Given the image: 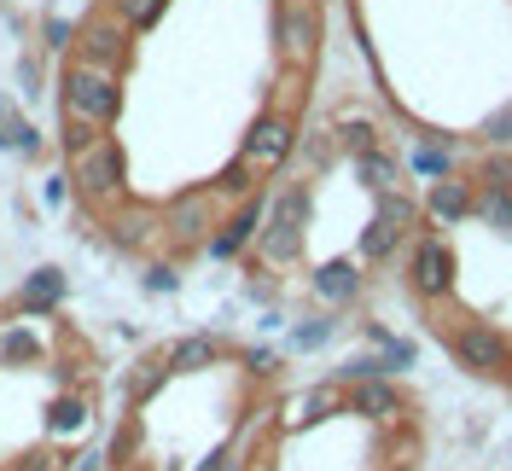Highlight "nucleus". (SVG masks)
Instances as JSON below:
<instances>
[{"instance_id": "nucleus-1", "label": "nucleus", "mask_w": 512, "mask_h": 471, "mask_svg": "<svg viewBox=\"0 0 512 471\" xmlns=\"http://www.w3.org/2000/svg\"><path fill=\"white\" fill-rule=\"evenodd\" d=\"M315 76L280 53L274 0H82L53 59V204L146 268L163 204L216 181L204 140L239 157L262 111L309 117Z\"/></svg>"}, {"instance_id": "nucleus-2", "label": "nucleus", "mask_w": 512, "mask_h": 471, "mask_svg": "<svg viewBox=\"0 0 512 471\" xmlns=\"http://www.w3.org/2000/svg\"><path fill=\"white\" fill-rule=\"evenodd\" d=\"M402 256H408V262H402V268H408V291H414L419 303L437 309V303L454 297V285H460V256H454V245L443 239V227H431V233L419 227Z\"/></svg>"}, {"instance_id": "nucleus-3", "label": "nucleus", "mask_w": 512, "mask_h": 471, "mask_svg": "<svg viewBox=\"0 0 512 471\" xmlns=\"http://www.w3.org/2000/svg\"><path fill=\"white\" fill-rule=\"evenodd\" d=\"M448 355H454L460 373L512 384V338L501 326H489V320H460V326H448Z\"/></svg>"}, {"instance_id": "nucleus-4", "label": "nucleus", "mask_w": 512, "mask_h": 471, "mask_svg": "<svg viewBox=\"0 0 512 471\" xmlns=\"http://www.w3.org/2000/svg\"><path fill=\"white\" fill-rule=\"evenodd\" d=\"M303 285H309V303L315 309H332L344 314L361 303V291H367V262L361 256H320V262H309L303 268Z\"/></svg>"}, {"instance_id": "nucleus-5", "label": "nucleus", "mask_w": 512, "mask_h": 471, "mask_svg": "<svg viewBox=\"0 0 512 471\" xmlns=\"http://www.w3.org/2000/svg\"><path fill=\"white\" fill-rule=\"evenodd\" d=\"M344 413L367 419V425H402L408 419V396L390 373L361 378V384H344Z\"/></svg>"}, {"instance_id": "nucleus-6", "label": "nucleus", "mask_w": 512, "mask_h": 471, "mask_svg": "<svg viewBox=\"0 0 512 471\" xmlns=\"http://www.w3.org/2000/svg\"><path fill=\"white\" fill-rule=\"evenodd\" d=\"M419 210L431 227H460V221L478 216V181H466L460 169L443 175V181H425V198H419Z\"/></svg>"}, {"instance_id": "nucleus-7", "label": "nucleus", "mask_w": 512, "mask_h": 471, "mask_svg": "<svg viewBox=\"0 0 512 471\" xmlns=\"http://www.w3.org/2000/svg\"><path fill=\"white\" fill-rule=\"evenodd\" d=\"M163 361H169V373H210V367H222L233 361V338L222 332H181V338H163Z\"/></svg>"}, {"instance_id": "nucleus-8", "label": "nucleus", "mask_w": 512, "mask_h": 471, "mask_svg": "<svg viewBox=\"0 0 512 471\" xmlns=\"http://www.w3.org/2000/svg\"><path fill=\"white\" fill-rule=\"evenodd\" d=\"M332 413H344V384H338V378L309 384L303 396H291L286 408H280V431H286V437H297V431H315V425H326Z\"/></svg>"}, {"instance_id": "nucleus-9", "label": "nucleus", "mask_w": 512, "mask_h": 471, "mask_svg": "<svg viewBox=\"0 0 512 471\" xmlns=\"http://www.w3.org/2000/svg\"><path fill=\"white\" fill-rule=\"evenodd\" d=\"M344 163H350L355 187L367 192V198H379V192H396L402 181H408L402 157H396V152H384V140L373 146V152H355V157H344Z\"/></svg>"}, {"instance_id": "nucleus-10", "label": "nucleus", "mask_w": 512, "mask_h": 471, "mask_svg": "<svg viewBox=\"0 0 512 471\" xmlns=\"http://www.w3.org/2000/svg\"><path fill=\"white\" fill-rule=\"evenodd\" d=\"M402 169L414 175V181H443L460 169V157H454V134H419L408 157H402Z\"/></svg>"}, {"instance_id": "nucleus-11", "label": "nucleus", "mask_w": 512, "mask_h": 471, "mask_svg": "<svg viewBox=\"0 0 512 471\" xmlns=\"http://www.w3.org/2000/svg\"><path fill=\"white\" fill-rule=\"evenodd\" d=\"M408 251V233H396L390 221L367 216V227L355 233V256L367 262V268H384V262H396V256Z\"/></svg>"}, {"instance_id": "nucleus-12", "label": "nucleus", "mask_w": 512, "mask_h": 471, "mask_svg": "<svg viewBox=\"0 0 512 471\" xmlns=\"http://www.w3.org/2000/svg\"><path fill=\"white\" fill-rule=\"evenodd\" d=\"M373 216L379 221H390V227H396V233H408V239H414L419 233V221H425V210H419V198L414 192H379V198H373Z\"/></svg>"}, {"instance_id": "nucleus-13", "label": "nucleus", "mask_w": 512, "mask_h": 471, "mask_svg": "<svg viewBox=\"0 0 512 471\" xmlns=\"http://www.w3.org/2000/svg\"><path fill=\"white\" fill-rule=\"evenodd\" d=\"M367 344L379 349V361H384V373H390V378H396V373H408V367L419 361V349L408 344V338H396L390 326H379V320H367Z\"/></svg>"}, {"instance_id": "nucleus-14", "label": "nucleus", "mask_w": 512, "mask_h": 471, "mask_svg": "<svg viewBox=\"0 0 512 471\" xmlns=\"http://www.w3.org/2000/svg\"><path fill=\"white\" fill-rule=\"evenodd\" d=\"M478 221L489 233L512 239V192L507 187H478Z\"/></svg>"}, {"instance_id": "nucleus-15", "label": "nucleus", "mask_w": 512, "mask_h": 471, "mask_svg": "<svg viewBox=\"0 0 512 471\" xmlns=\"http://www.w3.org/2000/svg\"><path fill=\"white\" fill-rule=\"evenodd\" d=\"M338 326H344V320H338L332 309H315L303 326H297V332H291V349H320V344H332V338H338Z\"/></svg>"}, {"instance_id": "nucleus-16", "label": "nucleus", "mask_w": 512, "mask_h": 471, "mask_svg": "<svg viewBox=\"0 0 512 471\" xmlns=\"http://www.w3.org/2000/svg\"><path fill=\"white\" fill-rule=\"evenodd\" d=\"M379 373H384L379 349H373V355H350V361H338V367H332L338 384H361V378H379Z\"/></svg>"}, {"instance_id": "nucleus-17", "label": "nucleus", "mask_w": 512, "mask_h": 471, "mask_svg": "<svg viewBox=\"0 0 512 471\" xmlns=\"http://www.w3.org/2000/svg\"><path fill=\"white\" fill-rule=\"evenodd\" d=\"M478 134L489 140V146H495V152H507V146H512V99L501 105V111H489V117H483Z\"/></svg>"}, {"instance_id": "nucleus-18", "label": "nucleus", "mask_w": 512, "mask_h": 471, "mask_svg": "<svg viewBox=\"0 0 512 471\" xmlns=\"http://www.w3.org/2000/svg\"><path fill=\"white\" fill-rule=\"evenodd\" d=\"M478 187H507L512 192V152H489L478 163Z\"/></svg>"}, {"instance_id": "nucleus-19", "label": "nucleus", "mask_w": 512, "mask_h": 471, "mask_svg": "<svg viewBox=\"0 0 512 471\" xmlns=\"http://www.w3.org/2000/svg\"><path fill=\"white\" fill-rule=\"evenodd\" d=\"M507 466H512V448H507Z\"/></svg>"}]
</instances>
